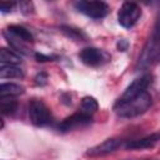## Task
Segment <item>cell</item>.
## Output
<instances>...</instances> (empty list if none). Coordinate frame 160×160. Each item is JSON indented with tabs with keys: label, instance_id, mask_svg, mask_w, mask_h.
Masks as SVG:
<instances>
[{
	"label": "cell",
	"instance_id": "obj_1",
	"mask_svg": "<svg viewBox=\"0 0 160 160\" xmlns=\"http://www.w3.org/2000/svg\"><path fill=\"white\" fill-rule=\"evenodd\" d=\"M160 61V11L156 16L154 29L139 56L136 69H148Z\"/></svg>",
	"mask_w": 160,
	"mask_h": 160
},
{
	"label": "cell",
	"instance_id": "obj_2",
	"mask_svg": "<svg viewBox=\"0 0 160 160\" xmlns=\"http://www.w3.org/2000/svg\"><path fill=\"white\" fill-rule=\"evenodd\" d=\"M151 104H152L151 95L149 92H144L128 101H116V104L114 105V111L120 118L131 119L148 111Z\"/></svg>",
	"mask_w": 160,
	"mask_h": 160
},
{
	"label": "cell",
	"instance_id": "obj_3",
	"mask_svg": "<svg viewBox=\"0 0 160 160\" xmlns=\"http://www.w3.org/2000/svg\"><path fill=\"white\" fill-rule=\"evenodd\" d=\"M29 118L35 126H45L52 121L50 109L39 99H32L29 102Z\"/></svg>",
	"mask_w": 160,
	"mask_h": 160
},
{
	"label": "cell",
	"instance_id": "obj_4",
	"mask_svg": "<svg viewBox=\"0 0 160 160\" xmlns=\"http://www.w3.org/2000/svg\"><path fill=\"white\" fill-rule=\"evenodd\" d=\"M75 8L81 14L92 19H101L109 12V5L100 0H80L75 2Z\"/></svg>",
	"mask_w": 160,
	"mask_h": 160
},
{
	"label": "cell",
	"instance_id": "obj_5",
	"mask_svg": "<svg viewBox=\"0 0 160 160\" xmlns=\"http://www.w3.org/2000/svg\"><path fill=\"white\" fill-rule=\"evenodd\" d=\"M140 16H141V8L135 2L126 1L119 9L118 21L122 28L130 29L138 22Z\"/></svg>",
	"mask_w": 160,
	"mask_h": 160
},
{
	"label": "cell",
	"instance_id": "obj_6",
	"mask_svg": "<svg viewBox=\"0 0 160 160\" xmlns=\"http://www.w3.org/2000/svg\"><path fill=\"white\" fill-rule=\"evenodd\" d=\"M151 82V75L150 74H144L140 78H136L122 92L121 98L118 101H128L130 99H134L144 92H146L148 86Z\"/></svg>",
	"mask_w": 160,
	"mask_h": 160
},
{
	"label": "cell",
	"instance_id": "obj_7",
	"mask_svg": "<svg viewBox=\"0 0 160 160\" xmlns=\"http://www.w3.org/2000/svg\"><path fill=\"white\" fill-rule=\"evenodd\" d=\"M91 121H92V118L90 115H86V114H84L81 111H78V112L65 118L58 125V129L61 132H66V131H70V130H74V129H78V128L86 126Z\"/></svg>",
	"mask_w": 160,
	"mask_h": 160
},
{
	"label": "cell",
	"instance_id": "obj_8",
	"mask_svg": "<svg viewBox=\"0 0 160 160\" xmlns=\"http://www.w3.org/2000/svg\"><path fill=\"white\" fill-rule=\"evenodd\" d=\"M121 146V140L120 139H116V138H110V139H106L105 141L90 148L88 151H86V155L88 156H91V158H98V156H104V155H108V154H111L114 152L115 150H118L119 148Z\"/></svg>",
	"mask_w": 160,
	"mask_h": 160
},
{
	"label": "cell",
	"instance_id": "obj_9",
	"mask_svg": "<svg viewBox=\"0 0 160 160\" xmlns=\"http://www.w3.org/2000/svg\"><path fill=\"white\" fill-rule=\"evenodd\" d=\"M79 58L84 64L89 66H98L108 59V55L98 48H85L80 51Z\"/></svg>",
	"mask_w": 160,
	"mask_h": 160
},
{
	"label": "cell",
	"instance_id": "obj_10",
	"mask_svg": "<svg viewBox=\"0 0 160 160\" xmlns=\"http://www.w3.org/2000/svg\"><path fill=\"white\" fill-rule=\"evenodd\" d=\"M160 140V131L158 132H152L150 135H146L141 139H136V140H131L128 141L125 144V148L128 150H140V149H148V148H152L158 141Z\"/></svg>",
	"mask_w": 160,
	"mask_h": 160
},
{
	"label": "cell",
	"instance_id": "obj_11",
	"mask_svg": "<svg viewBox=\"0 0 160 160\" xmlns=\"http://www.w3.org/2000/svg\"><path fill=\"white\" fill-rule=\"evenodd\" d=\"M25 88L16 82H4L0 85V96L1 98H15L24 94Z\"/></svg>",
	"mask_w": 160,
	"mask_h": 160
},
{
	"label": "cell",
	"instance_id": "obj_12",
	"mask_svg": "<svg viewBox=\"0 0 160 160\" xmlns=\"http://www.w3.org/2000/svg\"><path fill=\"white\" fill-rule=\"evenodd\" d=\"M8 32H10L11 35H14L15 38L22 40L24 42H32L34 41V36L24 26L21 25H10L6 30Z\"/></svg>",
	"mask_w": 160,
	"mask_h": 160
},
{
	"label": "cell",
	"instance_id": "obj_13",
	"mask_svg": "<svg viewBox=\"0 0 160 160\" xmlns=\"http://www.w3.org/2000/svg\"><path fill=\"white\" fill-rule=\"evenodd\" d=\"M0 78L1 79H11V78H24V71L18 65H6L1 64L0 68Z\"/></svg>",
	"mask_w": 160,
	"mask_h": 160
},
{
	"label": "cell",
	"instance_id": "obj_14",
	"mask_svg": "<svg viewBox=\"0 0 160 160\" xmlns=\"http://www.w3.org/2000/svg\"><path fill=\"white\" fill-rule=\"evenodd\" d=\"M4 36H5V39L8 40L9 45L11 46V49H12L15 52L22 54V55H28V54H29V49H28V46L24 44L22 40L15 38L14 35H11V34L8 32V31H4Z\"/></svg>",
	"mask_w": 160,
	"mask_h": 160
},
{
	"label": "cell",
	"instance_id": "obj_15",
	"mask_svg": "<svg viewBox=\"0 0 160 160\" xmlns=\"http://www.w3.org/2000/svg\"><path fill=\"white\" fill-rule=\"evenodd\" d=\"M0 61H1V64H6V65H18L21 62V56H20V54L15 52L14 50L1 48L0 49Z\"/></svg>",
	"mask_w": 160,
	"mask_h": 160
},
{
	"label": "cell",
	"instance_id": "obj_16",
	"mask_svg": "<svg viewBox=\"0 0 160 160\" xmlns=\"http://www.w3.org/2000/svg\"><path fill=\"white\" fill-rule=\"evenodd\" d=\"M99 109V102L94 96H84L81 102H80V111L92 116V114H95Z\"/></svg>",
	"mask_w": 160,
	"mask_h": 160
},
{
	"label": "cell",
	"instance_id": "obj_17",
	"mask_svg": "<svg viewBox=\"0 0 160 160\" xmlns=\"http://www.w3.org/2000/svg\"><path fill=\"white\" fill-rule=\"evenodd\" d=\"M60 30L70 39L72 40H76V41H80V40H86V35L82 30L78 29V28H74V26H69V25H61L60 26Z\"/></svg>",
	"mask_w": 160,
	"mask_h": 160
},
{
	"label": "cell",
	"instance_id": "obj_18",
	"mask_svg": "<svg viewBox=\"0 0 160 160\" xmlns=\"http://www.w3.org/2000/svg\"><path fill=\"white\" fill-rule=\"evenodd\" d=\"M18 101L12 98H1L0 110L2 115H11L18 110Z\"/></svg>",
	"mask_w": 160,
	"mask_h": 160
},
{
	"label": "cell",
	"instance_id": "obj_19",
	"mask_svg": "<svg viewBox=\"0 0 160 160\" xmlns=\"http://www.w3.org/2000/svg\"><path fill=\"white\" fill-rule=\"evenodd\" d=\"M19 8L24 14H30L34 10V5L31 1H21L19 2Z\"/></svg>",
	"mask_w": 160,
	"mask_h": 160
},
{
	"label": "cell",
	"instance_id": "obj_20",
	"mask_svg": "<svg viewBox=\"0 0 160 160\" xmlns=\"http://www.w3.org/2000/svg\"><path fill=\"white\" fill-rule=\"evenodd\" d=\"M46 82H48V75H46V72H39V74L35 76V84H36V85L42 86V85H45Z\"/></svg>",
	"mask_w": 160,
	"mask_h": 160
},
{
	"label": "cell",
	"instance_id": "obj_21",
	"mask_svg": "<svg viewBox=\"0 0 160 160\" xmlns=\"http://www.w3.org/2000/svg\"><path fill=\"white\" fill-rule=\"evenodd\" d=\"M15 2H10V1H1L0 2V10L2 12H9L12 10V8L15 6Z\"/></svg>",
	"mask_w": 160,
	"mask_h": 160
},
{
	"label": "cell",
	"instance_id": "obj_22",
	"mask_svg": "<svg viewBox=\"0 0 160 160\" xmlns=\"http://www.w3.org/2000/svg\"><path fill=\"white\" fill-rule=\"evenodd\" d=\"M35 59H36V61H39V62H44V61H51V60L56 59V56H50V55H44V54L36 52V54H35Z\"/></svg>",
	"mask_w": 160,
	"mask_h": 160
},
{
	"label": "cell",
	"instance_id": "obj_23",
	"mask_svg": "<svg viewBox=\"0 0 160 160\" xmlns=\"http://www.w3.org/2000/svg\"><path fill=\"white\" fill-rule=\"evenodd\" d=\"M128 45H129V42H128L125 39H121V40H119V42H118V49L121 50V51H125V50L128 49Z\"/></svg>",
	"mask_w": 160,
	"mask_h": 160
}]
</instances>
